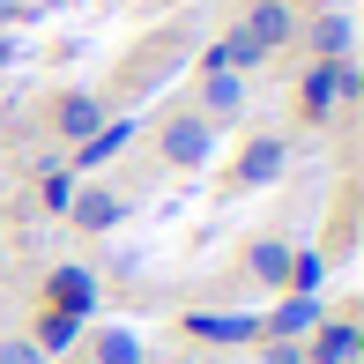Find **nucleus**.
Here are the masks:
<instances>
[{"label":"nucleus","instance_id":"nucleus-1","mask_svg":"<svg viewBox=\"0 0 364 364\" xmlns=\"http://www.w3.org/2000/svg\"><path fill=\"white\" fill-rule=\"evenodd\" d=\"M45 290H53V312H68V320H82V312L97 305V275L90 268H53Z\"/></svg>","mask_w":364,"mask_h":364},{"label":"nucleus","instance_id":"nucleus-2","mask_svg":"<svg viewBox=\"0 0 364 364\" xmlns=\"http://www.w3.org/2000/svg\"><path fill=\"white\" fill-rule=\"evenodd\" d=\"M305 327H320V297H283L275 320H268V335H275V342H297Z\"/></svg>","mask_w":364,"mask_h":364},{"label":"nucleus","instance_id":"nucleus-3","mask_svg":"<svg viewBox=\"0 0 364 364\" xmlns=\"http://www.w3.org/2000/svg\"><path fill=\"white\" fill-rule=\"evenodd\" d=\"M164 156H171V164H201L208 156V127L201 119H171V127H164Z\"/></svg>","mask_w":364,"mask_h":364},{"label":"nucleus","instance_id":"nucleus-4","mask_svg":"<svg viewBox=\"0 0 364 364\" xmlns=\"http://www.w3.org/2000/svg\"><path fill=\"white\" fill-rule=\"evenodd\" d=\"M245 38H253L260 53H268V45H283V38H290V8H283V0H260L253 23H245Z\"/></svg>","mask_w":364,"mask_h":364},{"label":"nucleus","instance_id":"nucleus-5","mask_svg":"<svg viewBox=\"0 0 364 364\" xmlns=\"http://www.w3.org/2000/svg\"><path fill=\"white\" fill-rule=\"evenodd\" d=\"M275 171H283V141H253L238 156V178H245V186H268Z\"/></svg>","mask_w":364,"mask_h":364},{"label":"nucleus","instance_id":"nucleus-6","mask_svg":"<svg viewBox=\"0 0 364 364\" xmlns=\"http://www.w3.org/2000/svg\"><path fill=\"white\" fill-rule=\"evenodd\" d=\"M335 97H342V60H327V68H312V75H305V112L320 119Z\"/></svg>","mask_w":364,"mask_h":364},{"label":"nucleus","instance_id":"nucleus-7","mask_svg":"<svg viewBox=\"0 0 364 364\" xmlns=\"http://www.w3.org/2000/svg\"><path fill=\"white\" fill-rule=\"evenodd\" d=\"M75 335H82V320L45 312V327H38V342H30V350H38V357H60V350H75Z\"/></svg>","mask_w":364,"mask_h":364},{"label":"nucleus","instance_id":"nucleus-8","mask_svg":"<svg viewBox=\"0 0 364 364\" xmlns=\"http://www.w3.org/2000/svg\"><path fill=\"white\" fill-rule=\"evenodd\" d=\"M97 127H105V112H97L90 97H68V105H60V134H68V141H90Z\"/></svg>","mask_w":364,"mask_h":364},{"label":"nucleus","instance_id":"nucleus-9","mask_svg":"<svg viewBox=\"0 0 364 364\" xmlns=\"http://www.w3.org/2000/svg\"><path fill=\"white\" fill-rule=\"evenodd\" d=\"M75 223L82 230H112V223H119V201H112V193H75Z\"/></svg>","mask_w":364,"mask_h":364},{"label":"nucleus","instance_id":"nucleus-10","mask_svg":"<svg viewBox=\"0 0 364 364\" xmlns=\"http://www.w3.org/2000/svg\"><path fill=\"white\" fill-rule=\"evenodd\" d=\"M312 357H320V364H350V357H357V327H350V320L320 327V342H312Z\"/></svg>","mask_w":364,"mask_h":364},{"label":"nucleus","instance_id":"nucleus-11","mask_svg":"<svg viewBox=\"0 0 364 364\" xmlns=\"http://www.w3.org/2000/svg\"><path fill=\"white\" fill-rule=\"evenodd\" d=\"M97 364H141V335L134 327H105L97 335Z\"/></svg>","mask_w":364,"mask_h":364},{"label":"nucleus","instance_id":"nucleus-12","mask_svg":"<svg viewBox=\"0 0 364 364\" xmlns=\"http://www.w3.org/2000/svg\"><path fill=\"white\" fill-rule=\"evenodd\" d=\"M127 134H134L127 119H119V127H97V134L82 141V164H105V156H119V149H127Z\"/></svg>","mask_w":364,"mask_h":364},{"label":"nucleus","instance_id":"nucleus-13","mask_svg":"<svg viewBox=\"0 0 364 364\" xmlns=\"http://www.w3.org/2000/svg\"><path fill=\"white\" fill-rule=\"evenodd\" d=\"M253 275L260 283H290V245H253Z\"/></svg>","mask_w":364,"mask_h":364},{"label":"nucleus","instance_id":"nucleus-14","mask_svg":"<svg viewBox=\"0 0 364 364\" xmlns=\"http://www.w3.org/2000/svg\"><path fill=\"white\" fill-rule=\"evenodd\" d=\"M193 335H208V342H245V335H260V320H193Z\"/></svg>","mask_w":364,"mask_h":364},{"label":"nucleus","instance_id":"nucleus-15","mask_svg":"<svg viewBox=\"0 0 364 364\" xmlns=\"http://www.w3.org/2000/svg\"><path fill=\"white\" fill-rule=\"evenodd\" d=\"M320 253H290V283H297V297H312V290H320Z\"/></svg>","mask_w":364,"mask_h":364},{"label":"nucleus","instance_id":"nucleus-16","mask_svg":"<svg viewBox=\"0 0 364 364\" xmlns=\"http://www.w3.org/2000/svg\"><path fill=\"white\" fill-rule=\"evenodd\" d=\"M320 53H327V60L350 53V23H342V15H327V23H320Z\"/></svg>","mask_w":364,"mask_h":364},{"label":"nucleus","instance_id":"nucleus-17","mask_svg":"<svg viewBox=\"0 0 364 364\" xmlns=\"http://www.w3.org/2000/svg\"><path fill=\"white\" fill-rule=\"evenodd\" d=\"M238 75H216V82H208V105H216V112H238Z\"/></svg>","mask_w":364,"mask_h":364},{"label":"nucleus","instance_id":"nucleus-18","mask_svg":"<svg viewBox=\"0 0 364 364\" xmlns=\"http://www.w3.org/2000/svg\"><path fill=\"white\" fill-rule=\"evenodd\" d=\"M68 201H75V178L53 171V178H45V208H68Z\"/></svg>","mask_w":364,"mask_h":364},{"label":"nucleus","instance_id":"nucleus-19","mask_svg":"<svg viewBox=\"0 0 364 364\" xmlns=\"http://www.w3.org/2000/svg\"><path fill=\"white\" fill-rule=\"evenodd\" d=\"M0 364H45V357L30 350V342H8V350H0Z\"/></svg>","mask_w":364,"mask_h":364},{"label":"nucleus","instance_id":"nucleus-20","mask_svg":"<svg viewBox=\"0 0 364 364\" xmlns=\"http://www.w3.org/2000/svg\"><path fill=\"white\" fill-rule=\"evenodd\" d=\"M0 68H8V38H0Z\"/></svg>","mask_w":364,"mask_h":364}]
</instances>
